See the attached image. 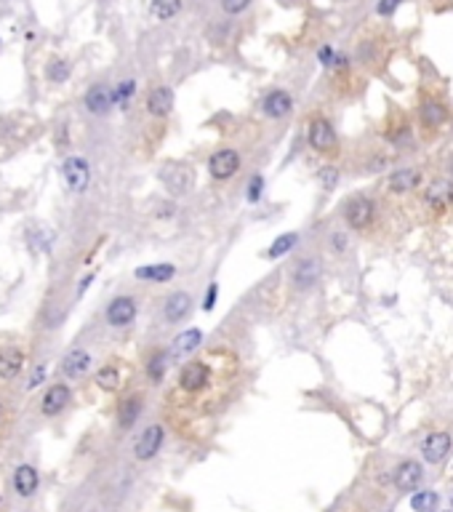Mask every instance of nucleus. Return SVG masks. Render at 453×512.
<instances>
[{
    "label": "nucleus",
    "mask_w": 453,
    "mask_h": 512,
    "mask_svg": "<svg viewBox=\"0 0 453 512\" xmlns=\"http://www.w3.org/2000/svg\"><path fill=\"white\" fill-rule=\"evenodd\" d=\"M240 374V358L229 347H213L187 361L176 377V392L189 400H205L216 405L235 387Z\"/></svg>",
    "instance_id": "obj_1"
},
{
    "label": "nucleus",
    "mask_w": 453,
    "mask_h": 512,
    "mask_svg": "<svg viewBox=\"0 0 453 512\" xmlns=\"http://www.w3.org/2000/svg\"><path fill=\"white\" fill-rule=\"evenodd\" d=\"M451 118V107L438 91H426L419 102V123L424 131H438L440 126H445Z\"/></svg>",
    "instance_id": "obj_2"
},
{
    "label": "nucleus",
    "mask_w": 453,
    "mask_h": 512,
    "mask_svg": "<svg viewBox=\"0 0 453 512\" xmlns=\"http://www.w3.org/2000/svg\"><path fill=\"white\" fill-rule=\"evenodd\" d=\"M306 142L309 147L320 152V155H336L339 152V136H336V128L331 126V121H325L323 115L312 118L309 126H306Z\"/></svg>",
    "instance_id": "obj_3"
},
{
    "label": "nucleus",
    "mask_w": 453,
    "mask_h": 512,
    "mask_svg": "<svg viewBox=\"0 0 453 512\" xmlns=\"http://www.w3.org/2000/svg\"><path fill=\"white\" fill-rule=\"evenodd\" d=\"M344 222L358 232L371 229V224L376 222V203L368 195H352L344 206Z\"/></svg>",
    "instance_id": "obj_4"
},
{
    "label": "nucleus",
    "mask_w": 453,
    "mask_h": 512,
    "mask_svg": "<svg viewBox=\"0 0 453 512\" xmlns=\"http://www.w3.org/2000/svg\"><path fill=\"white\" fill-rule=\"evenodd\" d=\"M424 206L432 214H448L453 206V182L451 179H432L424 187Z\"/></svg>",
    "instance_id": "obj_5"
},
{
    "label": "nucleus",
    "mask_w": 453,
    "mask_h": 512,
    "mask_svg": "<svg viewBox=\"0 0 453 512\" xmlns=\"http://www.w3.org/2000/svg\"><path fill=\"white\" fill-rule=\"evenodd\" d=\"M62 176H65V184L69 192H83L91 182V168L80 155H69L62 163Z\"/></svg>",
    "instance_id": "obj_6"
},
{
    "label": "nucleus",
    "mask_w": 453,
    "mask_h": 512,
    "mask_svg": "<svg viewBox=\"0 0 453 512\" xmlns=\"http://www.w3.org/2000/svg\"><path fill=\"white\" fill-rule=\"evenodd\" d=\"M208 171L219 182L232 179L240 171V155L235 149H216L211 158H208Z\"/></svg>",
    "instance_id": "obj_7"
},
{
    "label": "nucleus",
    "mask_w": 453,
    "mask_h": 512,
    "mask_svg": "<svg viewBox=\"0 0 453 512\" xmlns=\"http://www.w3.org/2000/svg\"><path fill=\"white\" fill-rule=\"evenodd\" d=\"M107 323L112 328H123V325H131L136 321V299L133 297H115L107 304L104 312Z\"/></svg>",
    "instance_id": "obj_8"
},
{
    "label": "nucleus",
    "mask_w": 453,
    "mask_h": 512,
    "mask_svg": "<svg viewBox=\"0 0 453 512\" xmlns=\"http://www.w3.org/2000/svg\"><path fill=\"white\" fill-rule=\"evenodd\" d=\"M83 105H86V109L91 115H107L109 109L115 107V88H109L107 83H93L91 88L86 91Z\"/></svg>",
    "instance_id": "obj_9"
},
{
    "label": "nucleus",
    "mask_w": 453,
    "mask_h": 512,
    "mask_svg": "<svg viewBox=\"0 0 453 512\" xmlns=\"http://www.w3.org/2000/svg\"><path fill=\"white\" fill-rule=\"evenodd\" d=\"M163 438H165L163 427H160V424H149V427H147V430L139 435L136 445H133V457L139 459V462H149V459H152L160 451Z\"/></svg>",
    "instance_id": "obj_10"
},
{
    "label": "nucleus",
    "mask_w": 453,
    "mask_h": 512,
    "mask_svg": "<svg viewBox=\"0 0 453 512\" xmlns=\"http://www.w3.org/2000/svg\"><path fill=\"white\" fill-rule=\"evenodd\" d=\"M453 448V440L448 432H429L424 438V443H421V454L429 464H438L442 459L451 454Z\"/></svg>",
    "instance_id": "obj_11"
},
{
    "label": "nucleus",
    "mask_w": 453,
    "mask_h": 512,
    "mask_svg": "<svg viewBox=\"0 0 453 512\" xmlns=\"http://www.w3.org/2000/svg\"><path fill=\"white\" fill-rule=\"evenodd\" d=\"M419 184H421V171L419 168H398L386 179V189L392 195H408L413 189H419Z\"/></svg>",
    "instance_id": "obj_12"
},
{
    "label": "nucleus",
    "mask_w": 453,
    "mask_h": 512,
    "mask_svg": "<svg viewBox=\"0 0 453 512\" xmlns=\"http://www.w3.org/2000/svg\"><path fill=\"white\" fill-rule=\"evenodd\" d=\"M160 179L173 195H187L189 187H192V171L187 166H165L160 171Z\"/></svg>",
    "instance_id": "obj_13"
},
{
    "label": "nucleus",
    "mask_w": 453,
    "mask_h": 512,
    "mask_svg": "<svg viewBox=\"0 0 453 512\" xmlns=\"http://www.w3.org/2000/svg\"><path fill=\"white\" fill-rule=\"evenodd\" d=\"M69 400H72V392H69L67 384H51L48 392L43 395V400H40V411L46 417H56L69 405Z\"/></svg>",
    "instance_id": "obj_14"
},
{
    "label": "nucleus",
    "mask_w": 453,
    "mask_h": 512,
    "mask_svg": "<svg viewBox=\"0 0 453 512\" xmlns=\"http://www.w3.org/2000/svg\"><path fill=\"white\" fill-rule=\"evenodd\" d=\"M293 109V99L291 94L285 91V88H275V91H269L264 96V102H262V112H264L266 118H285V115H291Z\"/></svg>",
    "instance_id": "obj_15"
},
{
    "label": "nucleus",
    "mask_w": 453,
    "mask_h": 512,
    "mask_svg": "<svg viewBox=\"0 0 453 512\" xmlns=\"http://www.w3.org/2000/svg\"><path fill=\"white\" fill-rule=\"evenodd\" d=\"M192 310V297L187 294V291H176L171 297L165 299V304H163V318L168 321V323H179V321H184L187 315Z\"/></svg>",
    "instance_id": "obj_16"
},
{
    "label": "nucleus",
    "mask_w": 453,
    "mask_h": 512,
    "mask_svg": "<svg viewBox=\"0 0 453 512\" xmlns=\"http://www.w3.org/2000/svg\"><path fill=\"white\" fill-rule=\"evenodd\" d=\"M173 109V91L168 86H158L147 94V112L152 118H165Z\"/></svg>",
    "instance_id": "obj_17"
},
{
    "label": "nucleus",
    "mask_w": 453,
    "mask_h": 512,
    "mask_svg": "<svg viewBox=\"0 0 453 512\" xmlns=\"http://www.w3.org/2000/svg\"><path fill=\"white\" fill-rule=\"evenodd\" d=\"M421 478H424V470H421L419 462H403L395 470V485L400 491H413L416 485L421 483Z\"/></svg>",
    "instance_id": "obj_18"
},
{
    "label": "nucleus",
    "mask_w": 453,
    "mask_h": 512,
    "mask_svg": "<svg viewBox=\"0 0 453 512\" xmlns=\"http://www.w3.org/2000/svg\"><path fill=\"white\" fill-rule=\"evenodd\" d=\"M386 54V43L379 41V38H368V41H360L358 43V62L365 67H376Z\"/></svg>",
    "instance_id": "obj_19"
},
{
    "label": "nucleus",
    "mask_w": 453,
    "mask_h": 512,
    "mask_svg": "<svg viewBox=\"0 0 453 512\" xmlns=\"http://www.w3.org/2000/svg\"><path fill=\"white\" fill-rule=\"evenodd\" d=\"M88 368H91V355L86 350H69L62 361V371L69 379H80Z\"/></svg>",
    "instance_id": "obj_20"
},
{
    "label": "nucleus",
    "mask_w": 453,
    "mask_h": 512,
    "mask_svg": "<svg viewBox=\"0 0 453 512\" xmlns=\"http://www.w3.org/2000/svg\"><path fill=\"white\" fill-rule=\"evenodd\" d=\"M318 278H320V264L315 259H302L293 267V283H296V288H302V291L312 288V285L318 283Z\"/></svg>",
    "instance_id": "obj_21"
},
{
    "label": "nucleus",
    "mask_w": 453,
    "mask_h": 512,
    "mask_svg": "<svg viewBox=\"0 0 453 512\" xmlns=\"http://www.w3.org/2000/svg\"><path fill=\"white\" fill-rule=\"evenodd\" d=\"M13 485H16V494L19 497H32L38 491V470L32 464H22L13 472Z\"/></svg>",
    "instance_id": "obj_22"
},
{
    "label": "nucleus",
    "mask_w": 453,
    "mask_h": 512,
    "mask_svg": "<svg viewBox=\"0 0 453 512\" xmlns=\"http://www.w3.org/2000/svg\"><path fill=\"white\" fill-rule=\"evenodd\" d=\"M139 281H147V283H168L173 275H176V267L173 264H144L133 272Z\"/></svg>",
    "instance_id": "obj_23"
},
{
    "label": "nucleus",
    "mask_w": 453,
    "mask_h": 512,
    "mask_svg": "<svg viewBox=\"0 0 453 512\" xmlns=\"http://www.w3.org/2000/svg\"><path fill=\"white\" fill-rule=\"evenodd\" d=\"M22 365H25V355L19 350H13V347L0 350V379H16Z\"/></svg>",
    "instance_id": "obj_24"
},
{
    "label": "nucleus",
    "mask_w": 453,
    "mask_h": 512,
    "mask_svg": "<svg viewBox=\"0 0 453 512\" xmlns=\"http://www.w3.org/2000/svg\"><path fill=\"white\" fill-rule=\"evenodd\" d=\"M200 342H203V334L198 328H189L184 334H179L171 344V358H184L189 352H195L200 347Z\"/></svg>",
    "instance_id": "obj_25"
},
{
    "label": "nucleus",
    "mask_w": 453,
    "mask_h": 512,
    "mask_svg": "<svg viewBox=\"0 0 453 512\" xmlns=\"http://www.w3.org/2000/svg\"><path fill=\"white\" fill-rule=\"evenodd\" d=\"M139 414H142V398H139V395H131V398H126V400L120 403L118 424L123 430H128V427H133V422H136Z\"/></svg>",
    "instance_id": "obj_26"
},
{
    "label": "nucleus",
    "mask_w": 453,
    "mask_h": 512,
    "mask_svg": "<svg viewBox=\"0 0 453 512\" xmlns=\"http://www.w3.org/2000/svg\"><path fill=\"white\" fill-rule=\"evenodd\" d=\"M182 11V0H152L149 3V14L158 22H168Z\"/></svg>",
    "instance_id": "obj_27"
},
{
    "label": "nucleus",
    "mask_w": 453,
    "mask_h": 512,
    "mask_svg": "<svg viewBox=\"0 0 453 512\" xmlns=\"http://www.w3.org/2000/svg\"><path fill=\"white\" fill-rule=\"evenodd\" d=\"M386 139L392 144H405L411 139V123H405L403 118H395V123H389V131H386Z\"/></svg>",
    "instance_id": "obj_28"
},
{
    "label": "nucleus",
    "mask_w": 453,
    "mask_h": 512,
    "mask_svg": "<svg viewBox=\"0 0 453 512\" xmlns=\"http://www.w3.org/2000/svg\"><path fill=\"white\" fill-rule=\"evenodd\" d=\"M165 368H168V355H165V352H155V355L149 358V363H147V377L158 384V382H163V377H165Z\"/></svg>",
    "instance_id": "obj_29"
},
{
    "label": "nucleus",
    "mask_w": 453,
    "mask_h": 512,
    "mask_svg": "<svg viewBox=\"0 0 453 512\" xmlns=\"http://www.w3.org/2000/svg\"><path fill=\"white\" fill-rule=\"evenodd\" d=\"M96 384L102 387V390H118L120 384V368L118 365H104V368H99V374H96Z\"/></svg>",
    "instance_id": "obj_30"
},
{
    "label": "nucleus",
    "mask_w": 453,
    "mask_h": 512,
    "mask_svg": "<svg viewBox=\"0 0 453 512\" xmlns=\"http://www.w3.org/2000/svg\"><path fill=\"white\" fill-rule=\"evenodd\" d=\"M296 241H299V238H296V232H285V235H280L278 241L272 243V245H269V251H266V256H269V259H278V256H285L288 254V251H291L293 245H296Z\"/></svg>",
    "instance_id": "obj_31"
},
{
    "label": "nucleus",
    "mask_w": 453,
    "mask_h": 512,
    "mask_svg": "<svg viewBox=\"0 0 453 512\" xmlns=\"http://www.w3.org/2000/svg\"><path fill=\"white\" fill-rule=\"evenodd\" d=\"M133 94H136V81H123L115 86V105L118 107H128V102L133 99Z\"/></svg>",
    "instance_id": "obj_32"
},
{
    "label": "nucleus",
    "mask_w": 453,
    "mask_h": 512,
    "mask_svg": "<svg viewBox=\"0 0 453 512\" xmlns=\"http://www.w3.org/2000/svg\"><path fill=\"white\" fill-rule=\"evenodd\" d=\"M435 504H438V494H432V491H421V494H416L411 497V507L416 512H429L435 510Z\"/></svg>",
    "instance_id": "obj_33"
},
{
    "label": "nucleus",
    "mask_w": 453,
    "mask_h": 512,
    "mask_svg": "<svg viewBox=\"0 0 453 512\" xmlns=\"http://www.w3.org/2000/svg\"><path fill=\"white\" fill-rule=\"evenodd\" d=\"M253 0H219V6H222V11L229 16H238L243 14L248 6H251Z\"/></svg>",
    "instance_id": "obj_34"
},
{
    "label": "nucleus",
    "mask_w": 453,
    "mask_h": 512,
    "mask_svg": "<svg viewBox=\"0 0 453 512\" xmlns=\"http://www.w3.org/2000/svg\"><path fill=\"white\" fill-rule=\"evenodd\" d=\"M48 78H51L53 83H65L67 78H69V65H67V62H51Z\"/></svg>",
    "instance_id": "obj_35"
},
{
    "label": "nucleus",
    "mask_w": 453,
    "mask_h": 512,
    "mask_svg": "<svg viewBox=\"0 0 453 512\" xmlns=\"http://www.w3.org/2000/svg\"><path fill=\"white\" fill-rule=\"evenodd\" d=\"M262 189H264V179L262 176H253L251 184H248V201L256 203L259 198H262Z\"/></svg>",
    "instance_id": "obj_36"
},
{
    "label": "nucleus",
    "mask_w": 453,
    "mask_h": 512,
    "mask_svg": "<svg viewBox=\"0 0 453 512\" xmlns=\"http://www.w3.org/2000/svg\"><path fill=\"white\" fill-rule=\"evenodd\" d=\"M400 3H403V0H379L376 11H379L381 16H392L400 8Z\"/></svg>",
    "instance_id": "obj_37"
},
{
    "label": "nucleus",
    "mask_w": 453,
    "mask_h": 512,
    "mask_svg": "<svg viewBox=\"0 0 453 512\" xmlns=\"http://www.w3.org/2000/svg\"><path fill=\"white\" fill-rule=\"evenodd\" d=\"M43 379H46V365H38V368L29 374V379H27V390L40 387V384H43Z\"/></svg>",
    "instance_id": "obj_38"
},
{
    "label": "nucleus",
    "mask_w": 453,
    "mask_h": 512,
    "mask_svg": "<svg viewBox=\"0 0 453 512\" xmlns=\"http://www.w3.org/2000/svg\"><path fill=\"white\" fill-rule=\"evenodd\" d=\"M333 248H336V251H344L346 248V238L342 232H333Z\"/></svg>",
    "instance_id": "obj_39"
},
{
    "label": "nucleus",
    "mask_w": 453,
    "mask_h": 512,
    "mask_svg": "<svg viewBox=\"0 0 453 512\" xmlns=\"http://www.w3.org/2000/svg\"><path fill=\"white\" fill-rule=\"evenodd\" d=\"M216 294H219V288H216V283H211V288H208V299H205V304H203L205 310H211V307H213V299H216Z\"/></svg>",
    "instance_id": "obj_40"
},
{
    "label": "nucleus",
    "mask_w": 453,
    "mask_h": 512,
    "mask_svg": "<svg viewBox=\"0 0 453 512\" xmlns=\"http://www.w3.org/2000/svg\"><path fill=\"white\" fill-rule=\"evenodd\" d=\"M323 171H325V176H328V179H325V187L331 189L333 182H336V168H323Z\"/></svg>",
    "instance_id": "obj_41"
},
{
    "label": "nucleus",
    "mask_w": 453,
    "mask_h": 512,
    "mask_svg": "<svg viewBox=\"0 0 453 512\" xmlns=\"http://www.w3.org/2000/svg\"><path fill=\"white\" fill-rule=\"evenodd\" d=\"M451 510H453V494H451Z\"/></svg>",
    "instance_id": "obj_42"
},
{
    "label": "nucleus",
    "mask_w": 453,
    "mask_h": 512,
    "mask_svg": "<svg viewBox=\"0 0 453 512\" xmlns=\"http://www.w3.org/2000/svg\"><path fill=\"white\" fill-rule=\"evenodd\" d=\"M0 414H3V405H0Z\"/></svg>",
    "instance_id": "obj_43"
},
{
    "label": "nucleus",
    "mask_w": 453,
    "mask_h": 512,
    "mask_svg": "<svg viewBox=\"0 0 453 512\" xmlns=\"http://www.w3.org/2000/svg\"><path fill=\"white\" fill-rule=\"evenodd\" d=\"M448 512H453V510H448Z\"/></svg>",
    "instance_id": "obj_44"
}]
</instances>
